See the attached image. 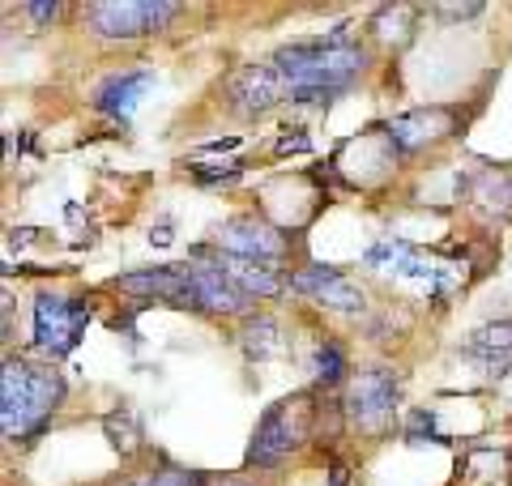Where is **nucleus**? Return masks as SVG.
Instances as JSON below:
<instances>
[{
    "label": "nucleus",
    "mask_w": 512,
    "mask_h": 486,
    "mask_svg": "<svg viewBox=\"0 0 512 486\" xmlns=\"http://www.w3.org/2000/svg\"><path fill=\"white\" fill-rule=\"evenodd\" d=\"M274 64L286 77V86H291L295 103H329L333 94H342L367 69V56L363 47L342 43V30H338V35L316 39V43L282 47Z\"/></svg>",
    "instance_id": "1"
},
{
    "label": "nucleus",
    "mask_w": 512,
    "mask_h": 486,
    "mask_svg": "<svg viewBox=\"0 0 512 486\" xmlns=\"http://www.w3.org/2000/svg\"><path fill=\"white\" fill-rule=\"evenodd\" d=\"M64 397V380L30 359H5L0 371V427L5 435H35Z\"/></svg>",
    "instance_id": "2"
},
{
    "label": "nucleus",
    "mask_w": 512,
    "mask_h": 486,
    "mask_svg": "<svg viewBox=\"0 0 512 486\" xmlns=\"http://www.w3.org/2000/svg\"><path fill=\"white\" fill-rule=\"evenodd\" d=\"M312 418H316V397H312V393H295V397L274 401V405H269V410L261 414L256 431H252L248 465H252V469H278L303 440H308Z\"/></svg>",
    "instance_id": "3"
},
{
    "label": "nucleus",
    "mask_w": 512,
    "mask_h": 486,
    "mask_svg": "<svg viewBox=\"0 0 512 486\" xmlns=\"http://www.w3.org/2000/svg\"><path fill=\"white\" fill-rule=\"evenodd\" d=\"M175 13V0H99L86 9V22L103 39H137L146 30H163Z\"/></svg>",
    "instance_id": "4"
},
{
    "label": "nucleus",
    "mask_w": 512,
    "mask_h": 486,
    "mask_svg": "<svg viewBox=\"0 0 512 486\" xmlns=\"http://www.w3.org/2000/svg\"><path fill=\"white\" fill-rule=\"evenodd\" d=\"M397 380L389 371H359L355 380L346 384V397H342V410H346V423L359 427V431H384L389 418L397 414Z\"/></svg>",
    "instance_id": "5"
},
{
    "label": "nucleus",
    "mask_w": 512,
    "mask_h": 486,
    "mask_svg": "<svg viewBox=\"0 0 512 486\" xmlns=\"http://www.w3.org/2000/svg\"><path fill=\"white\" fill-rule=\"evenodd\" d=\"M90 324V307L73 303L64 295H39L35 299V342L52 354H73Z\"/></svg>",
    "instance_id": "6"
},
{
    "label": "nucleus",
    "mask_w": 512,
    "mask_h": 486,
    "mask_svg": "<svg viewBox=\"0 0 512 486\" xmlns=\"http://www.w3.org/2000/svg\"><path fill=\"white\" fill-rule=\"evenodd\" d=\"M218 248L231 252V256H248V261L278 265V256L286 252V239H282L278 226L239 214V218H231V222L218 231Z\"/></svg>",
    "instance_id": "7"
},
{
    "label": "nucleus",
    "mask_w": 512,
    "mask_h": 486,
    "mask_svg": "<svg viewBox=\"0 0 512 486\" xmlns=\"http://www.w3.org/2000/svg\"><path fill=\"white\" fill-rule=\"evenodd\" d=\"M227 94L244 116H261V111L278 107L286 94H291V86H286V77L278 73V64H244V69L231 77Z\"/></svg>",
    "instance_id": "8"
},
{
    "label": "nucleus",
    "mask_w": 512,
    "mask_h": 486,
    "mask_svg": "<svg viewBox=\"0 0 512 486\" xmlns=\"http://www.w3.org/2000/svg\"><path fill=\"white\" fill-rule=\"evenodd\" d=\"M291 286L299 290V295H308L316 303H325L333 307V312H359L363 307V290L355 282H346L342 278V269H333V265H308V269H299Z\"/></svg>",
    "instance_id": "9"
},
{
    "label": "nucleus",
    "mask_w": 512,
    "mask_h": 486,
    "mask_svg": "<svg viewBox=\"0 0 512 486\" xmlns=\"http://www.w3.org/2000/svg\"><path fill=\"white\" fill-rule=\"evenodd\" d=\"M116 290L120 295H137V299H171V303H188L197 307V290H192V278L180 269H137V273H124L116 278Z\"/></svg>",
    "instance_id": "10"
},
{
    "label": "nucleus",
    "mask_w": 512,
    "mask_h": 486,
    "mask_svg": "<svg viewBox=\"0 0 512 486\" xmlns=\"http://www.w3.org/2000/svg\"><path fill=\"white\" fill-rule=\"evenodd\" d=\"M453 120L457 116L448 107H419V111H406V116L389 120V137L402 150H427V145H436L453 133Z\"/></svg>",
    "instance_id": "11"
},
{
    "label": "nucleus",
    "mask_w": 512,
    "mask_h": 486,
    "mask_svg": "<svg viewBox=\"0 0 512 486\" xmlns=\"http://www.w3.org/2000/svg\"><path fill=\"white\" fill-rule=\"evenodd\" d=\"M188 278H192V290H197V307H205V312L235 316V312H244V307L252 303L244 290H239V286L227 278V269H222L218 261L188 269Z\"/></svg>",
    "instance_id": "12"
},
{
    "label": "nucleus",
    "mask_w": 512,
    "mask_h": 486,
    "mask_svg": "<svg viewBox=\"0 0 512 486\" xmlns=\"http://www.w3.org/2000/svg\"><path fill=\"white\" fill-rule=\"evenodd\" d=\"M218 265L227 269V278L244 290L248 299H269L282 290V273L278 265H265V261H248V256H231V252H218Z\"/></svg>",
    "instance_id": "13"
},
{
    "label": "nucleus",
    "mask_w": 512,
    "mask_h": 486,
    "mask_svg": "<svg viewBox=\"0 0 512 486\" xmlns=\"http://www.w3.org/2000/svg\"><path fill=\"white\" fill-rule=\"evenodd\" d=\"M154 86V77L146 69H133V73H120V77H111L103 81V90H99V111H107L111 120H128L133 116V107L146 99V90Z\"/></svg>",
    "instance_id": "14"
},
{
    "label": "nucleus",
    "mask_w": 512,
    "mask_h": 486,
    "mask_svg": "<svg viewBox=\"0 0 512 486\" xmlns=\"http://www.w3.org/2000/svg\"><path fill=\"white\" fill-rule=\"evenodd\" d=\"M466 350L478 354V359H508L512 354V320H491L483 329H474Z\"/></svg>",
    "instance_id": "15"
},
{
    "label": "nucleus",
    "mask_w": 512,
    "mask_h": 486,
    "mask_svg": "<svg viewBox=\"0 0 512 486\" xmlns=\"http://www.w3.org/2000/svg\"><path fill=\"white\" fill-rule=\"evenodd\" d=\"M414 13L406 5H389V9H380L376 18H372V30H376V39L380 43H393V47H406L410 35H414Z\"/></svg>",
    "instance_id": "16"
},
{
    "label": "nucleus",
    "mask_w": 512,
    "mask_h": 486,
    "mask_svg": "<svg viewBox=\"0 0 512 486\" xmlns=\"http://www.w3.org/2000/svg\"><path fill=\"white\" fill-rule=\"evenodd\" d=\"M244 350L252 354V359H269V354L278 350V324L269 320V316H256V320H248L244 324Z\"/></svg>",
    "instance_id": "17"
},
{
    "label": "nucleus",
    "mask_w": 512,
    "mask_h": 486,
    "mask_svg": "<svg viewBox=\"0 0 512 486\" xmlns=\"http://www.w3.org/2000/svg\"><path fill=\"white\" fill-rule=\"evenodd\" d=\"M103 427H107L111 448H120V452H137V448H141V427H137L133 410H116V414H107V418H103Z\"/></svg>",
    "instance_id": "18"
},
{
    "label": "nucleus",
    "mask_w": 512,
    "mask_h": 486,
    "mask_svg": "<svg viewBox=\"0 0 512 486\" xmlns=\"http://www.w3.org/2000/svg\"><path fill=\"white\" fill-rule=\"evenodd\" d=\"M342 376H346V350L338 342H325V346L316 350V384L333 388Z\"/></svg>",
    "instance_id": "19"
},
{
    "label": "nucleus",
    "mask_w": 512,
    "mask_h": 486,
    "mask_svg": "<svg viewBox=\"0 0 512 486\" xmlns=\"http://www.w3.org/2000/svg\"><path fill=\"white\" fill-rule=\"evenodd\" d=\"M487 5L483 0H440V5H431V13H436V18H453V22H466V18H478V13H483Z\"/></svg>",
    "instance_id": "20"
},
{
    "label": "nucleus",
    "mask_w": 512,
    "mask_h": 486,
    "mask_svg": "<svg viewBox=\"0 0 512 486\" xmlns=\"http://www.w3.org/2000/svg\"><path fill=\"white\" fill-rule=\"evenodd\" d=\"M146 486H205V478L188 474V469H163V474H154Z\"/></svg>",
    "instance_id": "21"
},
{
    "label": "nucleus",
    "mask_w": 512,
    "mask_h": 486,
    "mask_svg": "<svg viewBox=\"0 0 512 486\" xmlns=\"http://www.w3.org/2000/svg\"><path fill=\"white\" fill-rule=\"evenodd\" d=\"M26 13H30V18H35L39 26H47V22H56V18H60L64 5H60V0H30Z\"/></svg>",
    "instance_id": "22"
},
{
    "label": "nucleus",
    "mask_w": 512,
    "mask_h": 486,
    "mask_svg": "<svg viewBox=\"0 0 512 486\" xmlns=\"http://www.w3.org/2000/svg\"><path fill=\"white\" fill-rule=\"evenodd\" d=\"M423 431L431 435V414H410V440H423ZM431 440H436V435H431Z\"/></svg>",
    "instance_id": "23"
},
{
    "label": "nucleus",
    "mask_w": 512,
    "mask_h": 486,
    "mask_svg": "<svg viewBox=\"0 0 512 486\" xmlns=\"http://www.w3.org/2000/svg\"><path fill=\"white\" fill-rule=\"evenodd\" d=\"M329 486H350V469L338 461V465H333L329 469Z\"/></svg>",
    "instance_id": "24"
},
{
    "label": "nucleus",
    "mask_w": 512,
    "mask_h": 486,
    "mask_svg": "<svg viewBox=\"0 0 512 486\" xmlns=\"http://www.w3.org/2000/svg\"><path fill=\"white\" fill-rule=\"evenodd\" d=\"M504 184H508V205H512V175H508V180H504Z\"/></svg>",
    "instance_id": "25"
},
{
    "label": "nucleus",
    "mask_w": 512,
    "mask_h": 486,
    "mask_svg": "<svg viewBox=\"0 0 512 486\" xmlns=\"http://www.w3.org/2000/svg\"><path fill=\"white\" fill-rule=\"evenodd\" d=\"M227 486H252V482H227Z\"/></svg>",
    "instance_id": "26"
}]
</instances>
